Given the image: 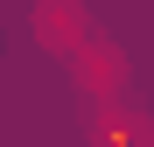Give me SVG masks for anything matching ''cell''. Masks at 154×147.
<instances>
[{
  "mask_svg": "<svg viewBox=\"0 0 154 147\" xmlns=\"http://www.w3.org/2000/svg\"><path fill=\"white\" fill-rule=\"evenodd\" d=\"M35 35L49 42V56H63V63H77L98 42V28H91L84 7H35Z\"/></svg>",
  "mask_w": 154,
  "mask_h": 147,
  "instance_id": "obj_1",
  "label": "cell"
},
{
  "mask_svg": "<svg viewBox=\"0 0 154 147\" xmlns=\"http://www.w3.org/2000/svg\"><path fill=\"white\" fill-rule=\"evenodd\" d=\"M91 126H98V147H154V133H147V119L140 112H105V119H91Z\"/></svg>",
  "mask_w": 154,
  "mask_h": 147,
  "instance_id": "obj_2",
  "label": "cell"
}]
</instances>
